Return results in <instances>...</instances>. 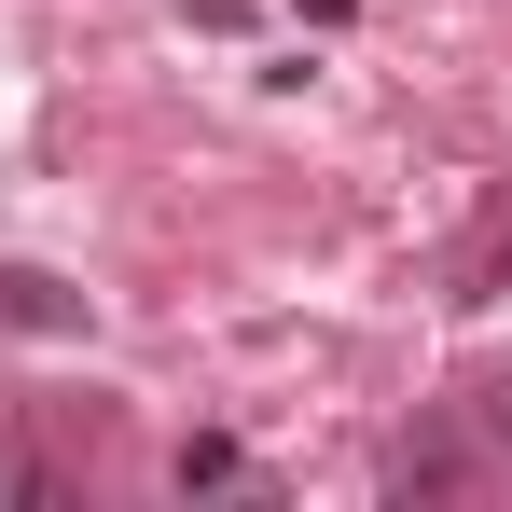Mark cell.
Here are the masks:
<instances>
[{"label":"cell","mask_w":512,"mask_h":512,"mask_svg":"<svg viewBox=\"0 0 512 512\" xmlns=\"http://www.w3.org/2000/svg\"><path fill=\"white\" fill-rule=\"evenodd\" d=\"M97 305L70 291V277H42V263H0V333H42V346H70Z\"/></svg>","instance_id":"obj_1"},{"label":"cell","mask_w":512,"mask_h":512,"mask_svg":"<svg viewBox=\"0 0 512 512\" xmlns=\"http://www.w3.org/2000/svg\"><path fill=\"white\" fill-rule=\"evenodd\" d=\"M457 485H471V443H457V429L429 416V429H416V443H402V457H388V499L416 512V499H457Z\"/></svg>","instance_id":"obj_2"},{"label":"cell","mask_w":512,"mask_h":512,"mask_svg":"<svg viewBox=\"0 0 512 512\" xmlns=\"http://www.w3.org/2000/svg\"><path fill=\"white\" fill-rule=\"evenodd\" d=\"M222 485H250V443L194 429V443H180V499H222Z\"/></svg>","instance_id":"obj_3"},{"label":"cell","mask_w":512,"mask_h":512,"mask_svg":"<svg viewBox=\"0 0 512 512\" xmlns=\"http://www.w3.org/2000/svg\"><path fill=\"white\" fill-rule=\"evenodd\" d=\"M499 263H512V194H499V222H485V250H471V277H457V291L485 305V291H499Z\"/></svg>","instance_id":"obj_4"}]
</instances>
